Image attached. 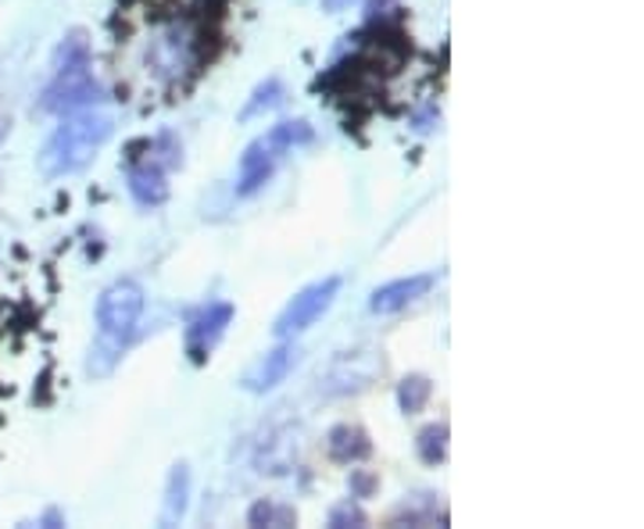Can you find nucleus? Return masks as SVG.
<instances>
[{"label":"nucleus","instance_id":"dca6fc26","mask_svg":"<svg viewBox=\"0 0 644 529\" xmlns=\"http://www.w3.org/2000/svg\"><path fill=\"white\" fill-rule=\"evenodd\" d=\"M416 455H419L422 465H444L448 461V426L444 423H433L427 429H419Z\"/></svg>","mask_w":644,"mask_h":529},{"label":"nucleus","instance_id":"a211bd4d","mask_svg":"<svg viewBox=\"0 0 644 529\" xmlns=\"http://www.w3.org/2000/svg\"><path fill=\"white\" fill-rule=\"evenodd\" d=\"M265 136H269L273 144H276L283 154H287V151L301 147V144H311V136H316V129H311L305 118H290V122H279V126H273Z\"/></svg>","mask_w":644,"mask_h":529},{"label":"nucleus","instance_id":"20e7f679","mask_svg":"<svg viewBox=\"0 0 644 529\" xmlns=\"http://www.w3.org/2000/svg\"><path fill=\"white\" fill-rule=\"evenodd\" d=\"M108 97L104 86L93 80L90 65L86 69H72V72H54V83L43 90L40 107L51 115H72L83 112V107H93Z\"/></svg>","mask_w":644,"mask_h":529},{"label":"nucleus","instance_id":"f03ea898","mask_svg":"<svg viewBox=\"0 0 644 529\" xmlns=\"http://www.w3.org/2000/svg\"><path fill=\"white\" fill-rule=\"evenodd\" d=\"M93 315H98L101 344L112 354H119L133 340L140 315H144V287L136 279H119V283L104 287ZM108 351H98V354H108Z\"/></svg>","mask_w":644,"mask_h":529},{"label":"nucleus","instance_id":"7ed1b4c3","mask_svg":"<svg viewBox=\"0 0 644 529\" xmlns=\"http://www.w3.org/2000/svg\"><path fill=\"white\" fill-rule=\"evenodd\" d=\"M340 276H326L319 283H308L305 290H297L294 298L287 301V308L279 311V319L273 325L276 340H294L297 333L311 330L329 308H334L337 293H340Z\"/></svg>","mask_w":644,"mask_h":529},{"label":"nucleus","instance_id":"423d86ee","mask_svg":"<svg viewBox=\"0 0 644 529\" xmlns=\"http://www.w3.org/2000/svg\"><path fill=\"white\" fill-rule=\"evenodd\" d=\"M229 322H233V304H208L186 322L183 344H186V354H191V362H197V365L208 362V354L215 351V344L229 330Z\"/></svg>","mask_w":644,"mask_h":529},{"label":"nucleus","instance_id":"f8f14e48","mask_svg":"<svg viewBox=\"0 0 644 529\" xmlns=\"http://www.w3.org/2000/svg\"><path fill=\"white\" fill-rule=\"evenodd\" d=\"M186 508H191V465L186 461H176L168 469V479H165V501H162V516L159 522L162 526H180Z\"/></svg>","mask_w":644,"mask_h":529},{"label":"nucleus","instance_id":"4be33fe9","mask_svg":"<svg viewBox=\"0 0 644 529\" xmlns=\"http://www.w3.org/2000/svg\"><path fill=\"white\" fill-rule=\"evenodd\" d=\"M351 4H358V0H323V11L337 14V11H348Z\"/></svg>","mask_w":644,"mask_h":529},{"label":"nucleus","instance_id":"ddd939ff","mask_svg":"<svg viewBox=\"0 0 644 529\" xmlns=\"http://www.w3.org/2000/svg\"><path fill=\"white\" fill-rule=\"evenodd\" d=\"M427 501H405L395 516H390V526H448V511L437 508L433 494H422Z\"/></svg>","mask_w":644,"mask_h":529},{"label":"nucleus","instance_id":"9b49d317","mask_svg":"<svg viewBox=\"0 0 644 529\" xmlns=\"http://www.w3.org/2000/svg\"><path fill=\"white\" fill-rule=\"evenodd\" d=\"M125 186L136 205L144 208H159L168 200V183L159 162H144V165H130V176H125Z\"/></svg>","mask_w":644,"mask_h":529},{"label":"nucleus","instance_id":"2eb2a0df","mask_svg":"<svg viewBox=\"0 0 644 529\" xmlns=\"http://www.w3.org/2000/svg\"><path fill=\"white\" fill-rule=\"evenodd\" d=\"M247 526L255 529H290L297 526V511L290 505H276V501H255L247 508Z\"/></svg>","mask_w":644,"mask_h":529},{"label":"nucleus","instance_id":"39448f33","mask_svg":"<svg viewBox=\"0 0 644 529\" xmlns=\"http://www.w3.org/2000/svg\"><path fill=\"white\" fill-rule=\"evenodd\" d=\"M297 365V348L290 340H279L273 351H265L241 372V391L247 394H269L294 372Z\"/></svg>","mask_w":644,"mask_h":529},{"label":"nucleus","instance_id":"1a4fd4ad","mask_svg":"<svg viewBox=\"0 0 644 529\" xmlns=\"http://www.w3.org/2000/svg\"><path fill=\"white\" fill-rule=\"evenodd\" d=\"M384 365L376 362L372 354L358 351V354H340L334 365H329L326 372V394H355V391H366V386L376 380V372H380Z\"/></svg>","mask_w":644,"mask_h":529},{"label":"nucleus","instance_id":"5701e85b","mask_svg":"<svg viewBox=\"0 0 644 529\" xmlns=\"http://www.w3.org/2000/svg\"><path fill=\"white\" fill-rule=\"evenodd\" d=\"M43 522H47V526H65V519H61L58 511H47V516H43Z\"/></svg>","mask_w":644,"mask_h":529},{"label":"nucleus","instance_id":"0eeeda50","mask_svg":"<svg viewBox=\"0 0 644 529\" xmlns=\"http://www.w3.org/2000/svg\"><path fill=\"white\" fill-rule=\"evenodd\" d=\"M437 287V276L433 272H419V276H405V279H390V283L376 287L369 293V311L372 315H395V311L416 304L419 298Z\"/></svg>","mask_w":644,"mask_h":529},{"label":"nucleus","instance_id":"4468645a","mask_svg":"<svg viewBox=\"0 0 644 529\" xmlns=\"http://www.w3.org/2000/svg\"><path fill=\"white\" fill-rule=\"evenodd\" d=\"M90 65V43L83 29H72V33L58 43L54 51V72H72V69H86Z\"/></svg>","mask_w":644,"mask_h":529},{"label":"nucleus","instance_id":"aec40b11","mask_svg":"<svg viewBox=\"0 0 644 529\" xmlns=\"http://www.w3.org/2000/svg\"><path fill=\"white\" fill-rule=\"evenodd\" d=\"M283 101V83L279 80H269V83H262L258 90H255V97L247 101V107H244V118H251V115H258L262 107L269 112V107H276Z\"/></svg>","mask_w":644,"mask_h":529},{"label":"nucleus","instance_id":"6e6552de","mask_svg":"<svg viewBox=\"0 0 644 529\" xmlns=\"http://www.w3.org/2000/svg\"><path fill=\"white\" fill-rule=\"evenodd\" d=\"M279 158H283V151L273 144L269 136L255 139V144H251V147L241 154V168H237V194H241V197L258 194L262 186L273 179Z\"/></svg>","mask_w":644,"mask_h":529},{"label":"nucleus","instance_id":"412c9836","mask_svg":"<svg viewBox=\"0 0 644 529\" xmlns=\"http://www.w3.org/2000/svg\"><path fill=\"white\" fill-rule=\"evenodd\" d=\"M376 479L372 473H366V469H351V497H372V490H376Z\"/></svg>","mask_w":644,"mask_h":529},{"label":"nucleus","instance_id":"f257e3e1","mask_svg":"<svg viewBox=\"0 0 644 529\" xmlns=\"http://www.w3.org/2000/svg\"><path fill=\"white\" fill-rule=\"evenodd\" d=\"M115 133V118L104 112H93V107H83V112H72L61 118V126L47 136V144L40 151V173L47 179H61L86 168L98 151L112 139Z\"/></svg>","mask_w":644,"mask_h":529},{"label":"nucleus","instance_id":"9d476101","mask_svg":"<svg viewBox=\"0 0 644 529\" xmlns=\"http://www.w3.org/2000/svg\"><path fill=\"white\" fill-rule=\"evenodd\" d=\"M326 455L340 461V465H358L372 455V440L362 426H351V423H340L326 433Z\"/></svg>","mask_w":644,"mask_h":529},{"label":"nucleus","instance_id":"6ab92c4d","mask_svg":"<svg viewBox=\"0 0 644 529\" xmlns=\"http://www.w3.org/2000/svg\"><path fill=\"white\" fill-rule=\"evenodd\" d=\"M326 526H329V529H362V526H369V516L362 511V505L351 501V497H348V501H340V505L329 508Z\"/></svg>","mask_w":644,"mask_h":529},{"label":"nucleus","instance_id":"f3484780","mask_svg":"<svg viewBox=\"0 0 644 529\" xmlns=\"http://www.w3.org/2000/svg\"><path fill=\"white\" fill-rule=\"evenodd\" d=\"M433 397V383L427 376H405L398 383V408L405 415H416L427 408V401Z\"/></svg>","mask_w":644,"mask_h":529}]
</instances>
